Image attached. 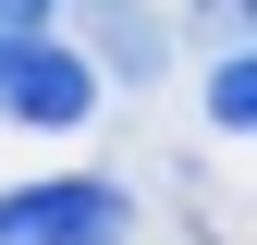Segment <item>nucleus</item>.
<instances>
[{"instance_id":"f257e3e1","label":"nucleus","mask_w":257,"mask_h":245,"mask_svg":"<svg viewBox=\"0 0 257 245\" xmlns=\"http://www.w3.org/2000/svg\"><path fill=\"white\" fill-rule=\"evenodd\" d=\"M98 74L110 61L86 37H0V122L13 135H74V122H98Z\"/></svg>"},{"instance_id":"f03ea898","label":"nucleus","mask_w":257,"mask_h":245,"mask_svg":"<svg viewBox=\"0 0 257 245\" xmlns=\"http://www.w3.org/2000/svg\"><path fill=\"white\" fill-rule=\"evenodd\" d=\"M122 233H135L122 184H25V196H0V245H122Z\"/></svg>"},{"instance_id":"423d86ee","label":"nucleus","mask_w":257,"mask_h":245,"mask_svg":"<svg viewBox=\"0 0 257 245\" xmlns=\"http://www.w3.org/2000/svg\"><path fill=\"white\" fill-rule=\"evenodd\" d=\"M49 25V0H0V37H37Z\"/></svg>"},{"instance_id":"7ed1b4c3","label":"nucleus","mask_w":257,"mask_h":245,"mask_svg":"<svg viewBox=\"0 0 257 245\" xmlns=\"http://www.w3.org/2000/svg\"><path fill=\"white\" fill-rule=\"evenodd\" d=\"M74 25H86V49H98L122 86H159V74H172V37H159L147 0H74Z\"/></svg>"},{"instance_id":"20e7f679","label":"nucleus","mask_w":257,"mask_h":245,"mask_svg":"<svg viewBox=\"0 0 257 245\" xmlns=\"http://www.w3.org/2000/svg\"><path fill=\"white\" fill-rule=\"evenodd\" d=\"M208 122H220V135H257V37L208 74Z\"/></svg>"},{"instance_id":"39448f33","label":"nucleus","mask_w":257,"mask_h":245,"mask_svg":"<svg viewBox=\"0 0 257 245\" xmlns=\"http://www.w3.org/2000/svg\"><path fill=\"white\" fill-rule=\"evenodd\" d=\"M196 25H220V37H257V0H196Z\"/></svg>"}]
</instances>
